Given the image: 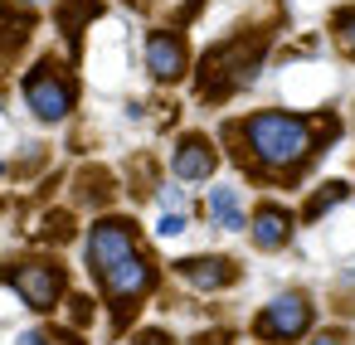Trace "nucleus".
Segmentation results:
<instances>
[{"label":"nucleus","instance_id":"1","mask_svg":"<svg viewBox=\"0 0 355 345\" xmlns=\"http://www.w3.org/2000/svg\"><path fill=\"white\" fill-rule=\"evenodd\" d=\"M336 136H340L336 112L311 117V112H287V107H258L219 127V141L234 170L248 185H282V190H297L302 175L326 156Z\"/></svg>","mask_w":355,"mask_h":345},{"label":"nucleus","instance_id":"2","mask_svg":"<svg viewBox=\"0 0 355 345\" xmlns=\"http://www.w3.org/2000/svg\"><path fill=\"white\" fill-rule=\"evenodd\" d=\"M156 287H161V258H156L151 248L132 253L127 263H117L112 272L98 277V292H103V306H107V326H112V335H122V330L137 321V311L146 306V297H151Z\"/></svg>","mask_w":355,"mask_h":345},{"label":"nucleus","instance_id":"3","mask_svg":"<svg viewBox=\"0 0 355 345\" xmlns=\"http://www.w3.org/2000/svg\"><path fill=\"white\" fill-rule=\"evenodd\" d=\"M263 69V39H224L195 64V93L205 103H229Z\"/></svg>","mask_w":355,"mask_h":345},{"label":"nucleus","instance_id":"4","mask_svg":"<svg viewBox=\"0 0 355 345\" xmlns=\"http://www.w3.org/2000/svg\"><path fill=\"white\" fill-rule=\"evenodd\" d=\"M248 330H253L263 345H302V340L316 330V297L302 292V287H287V292L268 297V301L253 311Z\"/></svg>","mask_w":355,"mask_h":345},{"label":"nucleus","instance_id":"5","mask_svg":"<svg viewBox=\"0 0 355 345\" xmlns=\"http://www.w3.org/2000/svg\"><path fill=\"white\" fill-rule=\"evenodd\" d=\"M141 248L146 243H141V229H137L132 214H98L83 233V263H88L93 282L103 272H112L117 263H127L132 253H141Z\"/></svg>","mask_w":355,"mask_h":345},{"label":"nucleus","instance_id":"6","mask_svg":"<svg viewBox=\"0 0 355 345\" xmlns=\"http://www.w3.org/2000/svg\"><path fill=\"white\" fill-rule=\"evenodd\" d=\"M6 282H10L15 297H20L30 311H40V316L59 311V301H64V292H69V272H64V263H54V258H44V253H25V258H15V263L6 267Z\"/></svg>","mask_w":355,"mask_h":345},{"label":"nucleus","instance_id":"7","mask_svg":"<svg viewBox=\"0 0 355 345\" xmlns=\"http://www.w3.org/2000/svg\"><path fill=\"white\" fill-rule=\"evenodd\" d=\"M20 93H25V107H30L44 127L64 122V117L78 107V83H73V73H69L64 64H54V59L35 64V69L25 73Z\"/></svg>","mask_w":355,"mask_h":345},{"label":"nucleus","instance_id":"8","mask_svg":"<svg viewBox=\"0 0 355 345\" xmlns=\"http://www.w3.org/2000/svg\"><path fill=\"white\" fill-rule=\"evenodd\" d=\"M146 73L161 83V88H175L185 73H190V44L175 25H161V30H146Z\"/></svg>","mask_w":355,"mask_h":345},{"label":"nucleus","instance_id":"9","mask_svg":"<svg viewBox=\"0 0 355 345\" xmlns=\"http://www.w3.org/2000/svg\"><path fill=\"white\" fill-rule=\"evenodd\" d=\"M171 272L190 287V292H229L243 282V267L229 258V253H190V258H175Z\"/></svg>","mask_w":355,"mask_h":345},{"label":"nucleus","instance_id":"10","mask_svg":"<svg viewBox=\"0 0 355 345\" xmlns=\"http://www.w3.org/2000/svg\"><path fill=\"white\" fill-rule=\"evenodd\" d=\"M214 170H219V146L205 132H180L171 146V175L180 185H205L214 180Z\"/></svg>","mask_w":355,"mask_h":345},{"label":"nucleus","instance_id":"11","mask_svg":"<svg viewBox=\"0 0 355 345\" xmlns=\"http://www.w3.org/2000/svg\"><path fill=\"white\" fill-rule=\"evenodd\" d=\"M292 233H297V214H292L287 204L258 200V204L248 209V243H253L258 253H282V248L292 243Z\"/></svg>","mask_w":355,"mask_h":345},{"label":"nucleus","instance_id":"12","mask_svg":"<svg viewBox=\"0 0 355 345\" xmlns=\"http://www.w3.org/2000/svg\"><path fill=\"white\" fill-rule=\"evenodd\" d=\"M205 214H209V224H214L219 233H248V209H243L239 185H209Z\"/></svg>","mask_w":355,"mask_h":345},{"label":"nucleus","instance_id":"13","mask_svg":"<svg viewBox=\"0 0 355 345\" xmlns=\"http://www.w3.org/2000/svg\"><path fill=\"white\" fill-rule=\"evenodd\" d=\"M355 195V185L350 180H326V185H316L306 200H302V209H297V224H321L331 209H340L345 200Z\"/></svg>","mask_w":355,"mask_h":345},{"label":"nucleus","instance_id":"14","mask_svg":"<svg viewBox=\"0 0 355 345\" xmlns=\"http://www.w3.org/2000/svg\"><path fill=\"white\" fill-rule=\"evenodd\" d=\"M30 35H35V15H30V6H0V54L25 49Z\"/></svg>","mask_w":355,"mask_h":345},{"label":"nucleus","instance_id":"15","mask_svg":"<svg viewBox=\"0 0 355 345\" xmlns=\"http://www.w3.org/2000/svg\"><path fill=\"white\" fill-rule=\"evenodd\" d=\"M112 195H117V185H112V175L107 170H83L78 175V185H73V200L83 204V209H103L107 214V204H112Z\"/></svg>","mask_w":355,"mask_h":345},{"label":"nucleus","instance_id":"16","mask_svg":"<svg viewBox=\"0 0 355 345\" xmlns=\"http://www.w3.org/2000/svg\"><path fill=\"white\" fill-rule=\"evenodd\" d=\"M98 15H103V0H64V6H59V30L78 44L83 25H93Z\"/></svg>","mask_w":355,"mask_h":345},{"label":"nucleus","instance_id":"17","mask_svg":"<svg viewBox=\"0 0 355 345\" xmlns=\"http://www.w3.org/2000/svg\"><path fill=\"white\" fill-rule=\"evenodd\" d=\"M331 39H336V49L345 59H355V6H345V10L331 15Z\"/></svg>","mask_w":355,"mask_h":345},{"label":"nucleus","instance_id":"18","mask_svg":"<svg viewBox=\"0 0 355 345\" xmlns=\"http://www.w3.org/2000/svg\"><path fill=\"white\" fill-rule=\"evenodd\" d=\"M40 238H49V243H69V238H73V214H69V209H54V214H44V229H40Z\"/></svg>","mask_w":355,"mask_h":345},{"label":"nucleus","instance_id":"19","mask_svg":"<svg viewBox=\"0 0 355 345\" xmlns=\"http://www.w3.org/2000/svg\"><path fill=\"white\" fill-rule=\"evenodd\" d=\"M190 229V214L185 209H166L161 219H156V238H180Z\"/></svg>","mask_w":355,"mask_h":345},{"label":"nucleus","instance_id":"20","mask_svg":"<svg viewBox=\"0 0 355 345\" xmlns=\"http://www.w3.org/2000/svg\"><path fill=\"white\" fill-rule=\"evenodd\" d=\"M93 311H98V306H93V297H83V292H78V297H69V321H73V326H88V321H93Z\"/></svg>","mask_w":355,"mask_h":345},{"label":"nucleus","instance_id":"21","mask_svg":"<svg viewBox=\"0 0 355 345\" xmlns=\"http://www.w3.org/2000/svg\"><path fill=\"white\" fill-rule=\"evenodd\" d=\"M306 345H350V330L345 326H321V330H311Z\"/></svg>","mask_w":355,"mask_h":345},{"label":"nucleus","instance_id":"22","mask_svg":"<svg viewBox=\"0 0 355 345\" xmlns=\"http://www.w3.org/2000/svg\"><path fill=\"white\" fill-rule=\"evenodd\" d=\"M132 345H175V335L171 330H161V326H146V330H137V340Z\"/></svg>","mask_w":355,"mask_h":345},{"label":"nucleus","instance_id":"23","mask_svg":"<svg viewBox=\"0 0 355 345\" xmlns=\"http://www.w3.org/2000/svg\"><path fill=\"white\" fill-rule=\"evenodd\" d=\"M166 209H185V195H180V185H161V195H156Z\"/></svg>","mask_w":355,"mask_h":345},{"label":"nucleus","instance_id":"24","mask_svg":"<svg viewBox=\"0 0 355 345\" xmlns=\"http://www.w3.org/2000/svg\"><path fill=\"white\" fill-rule=\"evenodd\" d=\"M195 345H234V330H205L195 335Z\"/></svg>","mask_w":355,"mask_h":345},{"label":"nucleus","instance_id":"25","mask_svg":"<svg viewBox=\"0 0 355 345\" xmlns=\"http://www.w3.org/2000/svg\"><path fill=\"white\" fill-rule=\"evenodd\" d=\"M15 345H54V335H44V330H25Z\"/></svg>","mask_w":355,"mask_h":345},{"label":"nucleus","instance_id":"26","mask_svg":"<svg viewBox=\"0 0 355 345\" xmlns=\"http://www.w3.org/2000/svg\"><path fill=\"white\" fill-rule=\"evenodd\" d=\"M20 6H44V0H20Z\"/></svg>","mask_w":355,"mask_h":345},{"label":"nucleus","instance_id":"27","mask_svg":"<svg viewBox=\"0 0 355 345\" xmlns=\"http://www.w3.org/2000/svg\"><path fill=\"white\" fill-rule=\"evenodd\" d=\"M0 175H6V166H0Z\"/></svg>","mask_w":355,"mask_h":345},{"label":"nucleus","instance_id":"28","mask_svg":"<svg viewBox=\"0 0 355 345\" xmlns=\"http://www.w3.org/2000/svg\"><path fill=\"white\" fill-rule=\"evenodd\" d=\"M258 345H263V340H258Z\"/></svg>","mask_w":355,"mask_h":345}]
</instances>
